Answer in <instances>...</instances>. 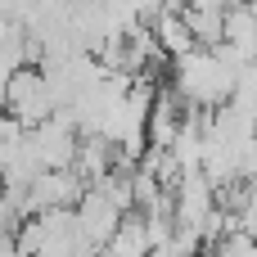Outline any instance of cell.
Segmentation results:
<instances>
[{
    "label": "cell",
    "instance_id": "1",
    "mask_svg": "<svg viewBox=\"0 0 257 257\" xmlns=\"http://www.w3.org/2000/svg\"><path fill=\"white\" fill-rule=\"evenodd\" d=\"M172 86L190 108H221L239 90V68L226 63L217 45H199V50L176 59V81Z\"/></svg>",
    "mask_w": 257,
    "mask_h": 257
},
{
    "label": "cell",
    "instance_id": "2",
    "mask_svg": "<svg viewBox=\"0 0 257 257\" xmlns=\"http://www.w3.org/2000/svg\"><path fill=\"white\" fill-rule=\"evenodd\" d=\"M5 108L18 122H27V126L54 117L59 113V95L50 86V72H41V68H14L9 81H5Z\"/></svg>",
    "mask_w": 257,
    "mask_h": 257
},
{
    "label": "cell",
    "instance_id": "3",
    "mask_svg": "<svg viewBox=\"0 0 257 257\" xmlns=\"http://www.w3.org/2000/svg\"><path fill=\"white\" fill-rule=\"evenodd\" d=\"M154 32H158V45L167 50V59H181L190 50H199V36L185 18V9H158L154 14Z\"/></svg>",
    "mask_w": 257,
    "mask_h": 257
},
{
    "label": "cell",
    "instance_id": "4",
    "mask_svg": "<svg viewBox=\"0 0 257 257\" xmlns=\"http://www.w3.org/2000/svg\"><path fill=\"white\" fill-rule=\"evenodd\" d=\"M149 248H154V226H149V217L140 221V217H131V212H126V221L117 226V235H113L108 253H149Z\"/></svg>",
    "mask_w": 257,
    "mask_h": 257
}]
</instances>
